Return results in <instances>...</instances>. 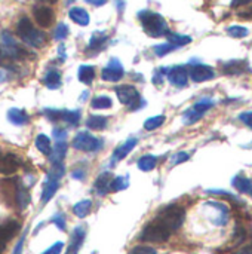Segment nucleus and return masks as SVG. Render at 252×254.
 Returning a JSON list of instances; mask_svg holds the SVG:
<instances>
[{
    "label": "nucleus",
    "instance_id": "nucleus-1",
    "mask_svg": "<svg viewBox=\"0 0 252 254\" xmlns=\"http://www.w3.org/2000/svg\"><path fill=\"white\" fill-rule=\"evenodd\" d=\"M138 18L141 21L144 31L150 37H162L169 33L168 22L160 13H156L153 10H141L138 13Z\"/></svg>",
    "mask_w": 252,
    "mask_h": 254
},
{
    "label": "nucleus",
    "instance_id": "nucleus-2",
    "mask_svg": "<svg viewBox=\"0 0 252 254\" xmlns=\"http://www.w3.org/2000/svg\"><path fill=\"white\" fill-rule=\"evenodd\" d=\"M16 34L22 39L24 43L33 46V48H42L46 40H48V36L42 31V30H37L31 21L28 18H21L16 24Z\"/></svg>",
    "mask_w": 252,
    "mask_h": 254
},
{
    "label": "nucleus",
    "instance_id": "nucleus-3",
    "mask_svg": "<svg viewBox=\"0 0 252 254\" xmlns=\"http://www.w3.org/2000/svg\"><path fill=\"white\" fill-rule=\"evenodd\" d=\"M157 220H160L171 232H175L178 231L183 223H184V219H186V210L177 204H172V205H168L165 207L159 216L156 217Z\"/></svg>",
    "mask_w": 252,
    "mask_h": 254
},
{
    "label": "nucleus",
    "instance_id": "nucleus-4",
    "mask_svg": "<svg viewBox=\"0 0 252 254\" xmlns=\"http://www.w3.org/2000/svg\"><path fill=\"white\" fill-rule=\"evenodd\" d=\"M172 232L157 219L150 222L141 232L140 240L147 243H165L171 238Z\"/></svg>",
    "mask_w": 252,
    "mask_h": 254
},
{
    "label": "nucleus",
    "instance_id": "nucleus-5",
    "mask_svg": "<svg viewBox=\"0 0 252 254\" xmlns=\"http://www.w3.org/2000/svg\"><path fill=\"white\" fill-rule=\"evenodd\" d=\"M116 95L119 101L125 106H129L131 110H138L143 106H146V101L141 98L140 92L132 85H122L116 88Z\"/></svg>",
    "mask_w": 252,
    "mask_h": 254
},
{
    "label": "nucleus",
    "instance_id": "nucleus-6",
    "mask_svg": "<svg viewBox=\"0 0 252 254\" xmlns=\"http://www.w3.org/2000/svg\"><path fill=\"white\" fill-rule=\"evenodd\" d=\"M73 147L82 152H98L102 149V140L94 137L89 132H80L74 137Z\"/></svg>",
    "mask_w": 252,
    "mask_h": 254
},
{
    "label": "nucleus",
    "instance_id": "nucleus-7",
    "mask_svg": "<svg viewBox=\"0 0 252 254\" xmlns=\"http://www.w3.org/2000/svg\"><path fill=\"white\" fill-rule=\"evenodd\" d=\"M125 76V68L117 58H111L108 65L102 68L101 77L105 82H119Z\"/></svg>",
    "mask_w": 252,
    "mask_h": 254
},
{
    "label": "nucleus",
    "instance_id": "nucleus-8",
    "mask_svg": "<svg viewBox=\"0 0 252 254\" xmlns=\"http://www.w3.org/2000/svg\"><path fill=\"white\" fill-rule=\"evenodd\" d=\"M166 76H168V80L174 86H178V88H184L189 80V71L184 65H175V67L168 68Z\"/></svg>",
    "mask_w": 252,
    "mask_h": 254
},
{
    "label": "nucleus",
    "instance_id": "nucleus-9",
    "mask_svg": "<svg viewBox=\"0 0 252 254\" xmlns=\"http://www.w3.org/2000/svg\"><path fill=\"white\" fill-rule=\"evenodd\" d=\"M205 207H209L212 210H215V217L211 219V222L215 226H224L229 222V208L227 205L221 204V202H215V201H209L205 204Z\"/></svg>",
    "mask_w": 252,
    "mask_h": 254
},
{
    "label": "nucleus",
    "instance_id": "nucleus-10",
    "mask_svg": "<svg viewBox=\"0 0 252 254\" xmlns=\"http://www.w3.org/2000/svg\"><path fill=\"white\" fill-rule=\"evenodd\" d=\"M33 15H34V19L36 22L46 28V27H50L53 19H55V15H53V10L49 7V6H36L33 9Z\"/></svg>",
    "mask_w": 252,
    "mask_h": 254
},
{
    "label": "nucleus",
    "instance_id": "nucleus-11",
    "mask_svg": "<svg viewBox=\"0 0 252 254\" xmlns=\"http://www.w3.org/2000/svg\"><path fill=\"white\" fill-rule=\"evenodd\" d=\"M190 77L193 82H206L215 77V71L206 64H195L190 70Z\"/></svg>",
    "mask_w": 252,
    "mask_h": 254
},
{
    "label": "nucleus",
    "instance_id": "nucleus-12",
    "mask_svg": "<svg viewBox=\"0 0 252 254\" xmlns=\"http://www.w3.org/2000/svg\"><path fill=\"white\" fill-rule=\"evenodd\" d=\"M85 238H86V228L85 226H76L73 234H71L70 246H68L65 254H79V250L82 249V244L85 243Z\"/></svg>",
    "mask_w": 252,
    "mask_h": 254
},
{
    "label": "nucleus",
    "instance_id": "nucleus-13",
    "mask_svg": "<svg viewBox=\"0 0 252 254\" xmlns=\"http://www.w3.org/2000/svg\"><path fill=\"white\" fill-rule=\"evenodd\" d=\"M19 168V159L13 153H6L4 156L0 158V174L3 176H10L16 173Z\"/></svg>",
    "mask_w": 252,
    "mask_h": 254
},
{
    "label": "nucleus",
    "instance_id": "nucleus-14",
    "mask_svg": "<svg viewBox=\"0 0 252 254\" xmlns=\"http://www.w3.org/2000/svg\"><path fill=\"white\" fill-rule=\"evenodd\" d=\"M19 229H21L19 222H18V220H13V219L0 223V240H1L3 243L12 240V238L19 232Z\"/></svg>",
    "mask_w": 252,
    "mask_h": 254
},
{
    "label": "nucleus",
    "instance_id": "nucleus-15",
    "mask_svg": "<svg viewBox=\"0 0 252 254\" xmlns=\"http://www.w3.org/2000/svg\"><path fill=\"white\" fill-rule=\"evenodd\" d=\"M137 143H138V140H137L135 137H131V138H128L123 144H120L119 147H116V150L113 152V156H111V162L116 164V162L125 159V158L129 155V152L137 146Z\"/></svg>",
    "mask_w": 252,
    "mask_h": 254
},
{
    "label": "nucleus",
    "instance_id": "nucleus-16",
    "mask_svg": "<svg viewBox=\"0 0 252 254\" xmlns=\"http://www.w3.org/2000/svg\"><path fill=\"white\" fill-rule=\"evenodd\" d=\"M223 71L226 74H242L248 71V61L247 60H232L223 64Z\"/></svg>",
    "mask_w": 252,
    "mask_h": 254
},
{
    "label": "nucleus",
    "instance_id": "nucleus-17",
    "mask_svg": "<svg viewBox=\"0 0 252 254\" xmlns=\"http://www.w3.org/2000/svg\"><path fill=\"white\" fill-rule=\"evenodd\" d=\"M111 180H113V177H111V173H108V171H105V173H101V174L97 177V180H95V185H94L97 195H100V196H104V195H107V192L110 190V183H111Z\"/></svg>",
    "mask_w": 252,
    "mask_h": 254
},
{
    "label": "nucleus",
    "instance_id": "nucleus-18",
    "mask_svg": "<svg viewBox=\"0 0 252 254\" xmlns=\"http://www.w3.org/2000/svg\"><path fill=\"white\" fill-rule=\"evenodd\" d=\"M1 193H3V196H4V199L9 202V204H12V202H15V196H16V189H18V180L15 179H10V180H4L1 185Z\"/></svg>",
    "mask_w": 252,
    "mask_h": 254
},
{
    "label": "nucleus",
    "instance_id": "nucleus-19",
    "mask_svg": "<svg viewBox=\"0 0 252 254\" xmlns=\"http://www.w3.org/2000/svg\"><path fill=\"white\" fill-rule=\"evenodd\" d=\"M68 16L73 22L82 25V27H86L91 21V16L88 13V10H85L83 7H71L68 10Z\"/></svg>",
    "mask_w": 252,
    "mask_h": 254
},
{
    "label": "nucleus",
    "instance_id": "nucleus-20",
    "mask_svg": "<svg viewBox=\"0 0 252 254\" xmlns=\"http://www.w3.org/2000/svg\"><path fill=\"white\" fill-rule=\"evenodd\" d=\"M65 153H67V143L65 141H58L52 147V150L49 153V159H50L52 164H59L65 158Z\"/></svg>",
    "mask_w": 252,
    "mask_h": 254
},
{
    "label": "nucleus",
    "instance_id": "nucleus-21",
    "mask_svg": "<svg viewBox=\"0 0 252 254\" xmlns=\"http://www.w3.org/2000/svg\"><path fill=\"white\" fill-rule=\"evenodd\" d=\"M107 40H108V36H107L105 33H102V31H95V33L92 34L91 40H89L88 49H89V51H101V49L105 46Z\"/></svg>",
    "mask_w": 252,
    "mask_h": 254
},
{
    "label": "nucleus",
    "instance_id": "nucleus-22",
    "mask_svg": "<svg viewBox=\"0 0 252 254\" xmlns=\"http://www.w3.org/2000/svg\"><path fill=\"white\" fill-rule=\"evenodd\" d=\"M7 121H9L10 124H13V125L21 127V125H24V124L28 122V115H27L22 109L13 107V109H10V110L7 112Z\"/></svg>",
    "mask_w": 252,
    "mask_h": 254
},
{
    "label": "nucleus",
    "instance_id": "nucleus-23",
    "mask_svg": "<svg viewBox=\"0 0 252 254\" xmlns=\"http://www.w3.org/2000/svg\"><path fill=\"white\" fill-rule=\"evenodd\" d=\"M43 83L49 88V89H58L61 86V73L55 68L48 70V73L43 77Z\"/></svg>",
    "mask_w": 252,
    "mask_h": 254
},
{
    "label": "nucleus",
    "instance_id": "nucleus-24",
    "mask_svg": "<svg viewBox=\"0 0 252 254\" xmlns=\"http://www.w3.org/2000/svg\"><path fill=\"white\" fill-rule=\"evenodd\" d=\"M232 185H233V188L238 190V192H241V193H250L252 190V182L248 179V177H245V176H236V177H233V180H232Z\"/></svg>",
    "mask_w": 252,
    "mask_h": 254
},
{
    "label": "nucleus",
    "instance_id": "nucleus-25",
    "mask_svg": "<svg viewBox=\"0 0 252 254\" xmlns=\"http://www.w3.org/2000/svg\"><path fill=\"white\" fill-rule=\"evenodd\" d=\"M58 188H59V182L48 180L43 186V190H42V204L49 202L53 198V195L56 193Z\"/></svg>",
    "mask_w": 252,
    "mask_h": 254
},
{
    "label": "nucleus",
    "instance_id": "nucleus-26",
    "mask_svg": "<svg viewBox=\"0 0 252 254\" xmlns=\"http://www.w3.org/2000/svg\"><path fill=\"white\" fill-rule=\"evenodd\" d=\"M77 76H79V80L85 85H91L94 82V77H95V68L92 65H80L79 67V71H77Z\"/></svg>",
    "mask_w": 252,
    "mask_h": 254
},
{
    "label": "nucleus",
    "instance_id": "nucleus-27",
    "mask_svg": "<svg viewBox=\"0 0 252 254\" xmlns=\"http://www.w3.org/2000/svg\"><path fill=\"white\" fill-rule=\"evenodd\" d=\"M156 165H157V158L153 156V155H144V156H141V158L138 159V162H137L138 170H141V171H144V173H149V171L154 170Z\"/></svg>",
    "mask_w": 252,
    "mask_h": 254
},
{
    "label": "nucleus",
    "instance_id": "nucleus-28",
    "mask_svg": "<svg viewBox=\"0 0 252 254\" xmlns=\"http://www.w3.org/2000/svg\"><path fill=\"white\" fill-rule=\"evenodd\" d=\"M34 144H36V147H37L39 152H42L43 155H48V156H49V153H50V150H52V143H50V140H49L48 135L39 134V135L36 137V140H34Z\"/></svg>",
    "mask_w": 252,
    "mask_h": 254
},
{
    "label": "nucleus",
    "instance_id": "nucleus-29",
    "mask_svg": "<svg viewBox=\"0 0 252 254\" xmlns=\"http://www.w3.org/2000/svg\"><path fill=\"white\" fill-rule=\"evenodd\" d=\"M92 210V201L91 199H83L80 202H77L73 207V213L79 217V219H85Z\"/></svg>",
    "mask_w": 252,
    "mask_h": 254
},
{
    "label": "nucleus",
    "instance_id": "nucleus-30",
    "mask_svg": "<svg viewBox=\"0 0 252 254\" xmlns=\"http://www.w3.org/2000/svg\"><path fill=\"white\" fill-rule=\"evenodd\" d=\"M168 37V43L174 45L175 48H181L184 45H189L192 42V37L190 36H186V34H178V33H168L166 34Z\"/></svg>",
    "mask_w": 252,
    "mask_h": 254
},
{
    "label": "nucleus",
    "instance_id": "nucleus-31",
    "mask_svg": "<svg viewBox=\"0 0 252 254\" xmlns=\"http://www.w3.org/2000/svg\"><path fill=\"white\" fill-rule=\"evenodd\" d=\"M15 204L19 207V210H25L30 204V193L25 188L18 186L16 189V196H15Z\"/></svg>",
    "mask_w": 252,
    "mask_h": 254
},
{
    "label": "nucleus",
    "instance_id": "nucleus-32",
    "mask_svg": "<svg viewBox=\"0 0 252 254\" xmlns=\"http://www.w3.org/2000/svg\"><path fill=\"white\" fill-rule=\"evenodd\" d=\"M107 118H104V116H89L88 119H86V127L89 128V129H95V131H100V129H104L105 127H107Z\"/></svg>",
    "mask_w": 252,
    "mask_h": 254
},
{
    "label": "nucleus",
    "instance_id": "nucleus-33",
    "mask_svg": "<svg viewBox=\"0 0 252 254\" xmlns=\"http://www.w3.org/2000/svg\"><path fill=\"white\" fill-rule=\"evenodd\" d=\"M111 106H113V101H111V98L107 97V95H98V97H95V98L91 101V107H92V109H100V110H102V109H110Z\"/></svg>",
    "mask_w": 252,
    "mask_h": 254
},
{
    "label": "nucleus",
    "instance_id": "nucleus-34",
    "mask_svg": "<svg viewBox=\"0 0 252 254\" xmlns=\"http://www.w3.org/2000/svg\"><path fill=\"white\" fill-rule=\"evenodd\" d=\"M65 174V168L62 165V162L59 164H52L49 173H48V180H53V182H59L62 179V176Z\"/></svg>",
    "mask_w": 252,
    "mask_h": 254
},
{
    "label": "nucleus",
    "instance_id": "nucleus-35",
    "mask_svg": "<svg viewBox=\"0 0 252 254\" xmlns=\"http://www.w3.org/2000/svg\"><path fill=\"white\" fill-rule=\"evenodd\" d=\"M163 122H165V116H163V115L151 116V118L146 119V122H144V129H146V131H153V129L162 127Z\"/></svg>",
    "mask_w": 252,
    "mask_h": 254
},
{
    "label": "nucleus",
    "instance_id": "nucleus-36",
    "mask_svg": "<svg viewBox=\"0 0 252 254\" xmlns=\"http://www.w3.org/2000/svg\"><path fill=\"white\" fill-rule=\"evenodd\" d=\"M202 116H203V113L196 112V110L192 107V109H189V110L183 115V122H184L186 125H193V124H196L198 121H201Z\"/></svg>",
    "mask_w": 252,
    "mask_h": 254
},
{
    "label": "nucleus",
    "instance_id": "nucleus-37",
    "mask_svg": "<svg viewBox=\"0 0 252 254\" xmlns=\"http://www.w3.org/2000/svg\"><path fill=\"white\" fill-rule=\"evenodd\" d=\"M248 33H250V30L247 27H242V25H230V27H227V34L230 37H235V39L247 37Z\"/></svg>",
    "mask_w": 252,
    "mask_h": 254
},
{
    "label": "nucleus",
    "instance_id": "nucleus-38",
    "mask_svg": "<svg viewBox=\"0 0 252 254\" xmlns=\"http://www.w3.org/2000/svg\"><path fill=\"white\" fill-rule=\"evenodd\" d=\"M128 186H129L128 176H125V177H116L110 183V190L111 192H119V190H125Z\"/></svg>",
    "mask_w": 252,
    "mask_h": 254
},
{
    "label": "nucleus",
    "instance_id": "nucleus-39",
    "mask_svg": "<svg viewBox=\"0 0 252 254\" xmlns=\"http://www.w3.org/2000/svg\"><path fill=\"white\" fill-rule=\"evenodd\" d=\"M62 121L68 122L70 125L76 127L80 122V112L79 110H64V116Z\"/></svg>",
    "mask_w": 252,
    "mask_h": 254
},
{
    "label": "nucleus",
    "instance_id": "nucleus-40",
    "mask_svg": "<svg viewBox=\"0 0 252 254\" xmlns=\"http://www.w3.org/2000/svg\"><path fill=\"white\" fill-rule=\"evenodd\" d=\"M212 107H214V101L209 100V98H203V100L198 101L196 104H193V109H195L196 112L203 113V115H205L209 109H212Z\"/></svg>",
    "mask_w": 252,
    "mask_h": 254
},
{
    "label": "nucleus",
    "instance_id": "nucleus-41",
    "mask_svg": "<svg viewBox=\"0 0 252 254\" xmlns=\"http://www.w3.org/2000/svg\"><path fill=\"white\" fill-rule=\"evenodd\" d=\"M177 48L174 46V45H171V43H160V45H156L154 46V54L157 55V57H165V55H168L169 52H172V51H175Z\"/></svg>",
    "mask_w": 252,
    "mask_h": 254
},
{
    "label": "nucleus",
    "instance_id": "nucleus-42",
    "mask_svg": "<svg viewBox=\"0 0 252 254\" xmlns=\"http://www.w3.org/2000/svg\"><path fill=\"white\" fill-rule=\"evenodd\" d=\"M67 36H68V27H67V24H64V22L58 24L56 28H55V31H53V39L58 40V42H61V40L67 39Z\"/></svg>",
    "mask_w": 252,
    "mask_h": 254
},
{
    "label": "nucleus",
    "instance_id": "nucleus-43",
    "mask_svg": "<svg viewBox=\"0 0 252 254\" xmlns=\"http://www.w3.org/2000/svg\"><path fill=\"white\" fill-rule=\"evenodd\" d=\"M43 115L49 119V121H62L64 116V110L59 109H45Z\"/></svg>",
    "mask_w": 252,
    "mask_h": 254
},
{
    "label": "nucleus",
    "instance_id": "nucleus-44",
    "mask_svg": "<svg viewBox=\"0 0 252 254\" xmlns=\"http://www.w3.org/2000/svg\"><path fill=\"white\" fill-rule=\"evenodd\" d=\"M50 223H53L59 231H65L67 229V222H65V217H64V214L62 213H56L52 219H50Z\"/></svg>",
    "mask_w": 252,
    "mask_h": 254
},
{
    "label": "nucleus",
    "instance_id": "nucleus-45",
    "mask_svg": "<svg viewBox=\"0 0 252 254\" xmlns=\"http://www.w3.org/2000/svg\"><path fill=\"white\" fill-rule=\"evenodd\" d=\"M129 254H157V252L153 249V247H149V246H137L131 250Z\"/></svg>",
    "mask_w": 252,
    "mask_h": 254
},
{
    "label": "nucleus",
    "instance_id": "nucleus-46",
    "mask_svg": "<svg viewBox=\"0 0 252 254\" xmlns=\"http://www.w3.org/2000/svg\"><path fill=\"white\" fill-rule=\"evenodd\" d=\"M189 158H190L189 153H186V152H178V153H175V155L172 156V164H174V165L183 164V162H186Z\"/></svg>",
    "mask_w": 252,
    "mask_h": 254
},
{
    "label": "nucleus",
    "instance_id": "nucleus-47",
    "mask_svg": "<svg viewBox=\"0 0 252 254\" xmlns=\"http://www.w3.org/2000/svg\"><path fill=\"white\" fill-rule=\"evenodd\" d=\"M206 193H211V195H223V196H227V198H230V199H233V201H238V202H241L233 193H229V192H226V190H218V189H208L206 190Z\"/></svg>",
    "mask_w": 252,
    "mask_h": 254
},
{
    "label": "nucleus",
    "instance_id": "nucleus-48",
    "mask_svg": "<svg viewBox=\"0 0 252 254\" xmlns=\"http://www.w3.org/2000/svg\"><path fill=\"white\" fill-rule=\"evenodd\" d=\"M62 249H64V243L58 241V243H55L53 246H50L46 252H43L42 254H61Z\"/></svg>",
    "mask_w": 252,
    "mask_h": 254
},
{
    "label": "nucleus",
    "instance_id": "nucleus-49",
    "mask_svg": "<svg viewBox=\"0 0 252 254\" xmlns=\"http://www.w3.org/2000/svg\"><path fill=\"white\" fill-rule=\"evenodd\" d=\"M241 122H244L247 127H250L252 129V112H245V113H241L239 116Z\"/></svg>",
    "mask_w": 252,
    "mask_h": 254
},
{
    "label": "nucleus",
    "instance_id": "nucleus-50",
    "mask_svg": "<svg viewBox=\"0 0 252 254\" xmlns=\"http://www.w3.org/2000/svg\"><path fill=\"white\" fill-rule=\"evenodd\" d=\"M25 237H27V234H24L21 238H19V241L16 243V246H15V249H13V253L12 254H22V249H24V243H25Z\"/></svg>",
    "mask_w": 252,
    "mask_h": 254
},
{
    "label": "nucleus",
    "instance_id": "nucleus-51",
    "mask_svg": "<svg viewBox=\"0 0 252 254\" xmlns=\"http://www.w3.org/2000/svg\"><path fill=\"white\" fill-rule=\"evenodd\" d=\"M53 137H55L58 141H64V140H65V137H67V131L55 128V129H53Z\"/></svg>",
    "mask_w": 252,
    "mask_h": 254
},
{
    "label": "nucleus",
    "instance_id": "nucleus-52",
    "mask_svg": "<svg viewBox=\"0 0 252 254\" xmlns=\"http://www.w3.org/2000/svg\"><path fill=\"white\" fill-rule=\"evenodd\" d=\"M71 177L76 179V180H82V179L85 177V170H74V171L71 173Z\"/></svg>",
    "mask_w": 252,
    "mask_h": 254
},
{
    "label": "nucleus",
    "instance_id": "nucleus-53",
    "mask_svg": "<svg viewBox=\"0 0 252 254\" xmlns=\"http://www.w3.org/2000/svg\"><path fill=\"white\" fill-rule=\"evenodd\" d=\"M85 1L92 4V6H102V4L107 3V0H85Z\"/></svg>",
    "mask_w": 252,
    "mask_h": 254
},
{
    "label": "nucleus",
    "instance_id": "nucleus-54",
    "mask_svg": "<svg viewBox=\"0 0 252 254\" xmlns=\"http://www.w3.org/2000/svg\"><path fill=\"white\" fill-rule=\"evenodd\" d=\"M247 3H250V0H232V6H233V7H238V6L247 4Z\"/></svg>",
    "mask_w": 252,
    "mask_h": 254
},
{
    "label": "nucleus",
    "instance_id": "nucleus-55",
    "mask_svg": "<svg viewBox=\"0 0 252 254\" xmlns=\"http://www.w3.org/2000/svg\"><path fill=\"white\" fill-rule=\"evenodd\" d=\"M235 254H252V247H245V249H241L239 252H236Z\"/></svg>",
    "mask_w": 252,
    "mask_h": 254
},
{
    "label": "nucleus",
    "instance_id": "nucleus-56",
    "mask_svg": "<svg viewBox=\"0 0 252 254\" xmlns=\"http://www.w3.org/2000/svg\"><path fill=\"white\" fill-rule=\"evenodd\" d=\"M58 52H59V57L62 58L61 61H64V60H65V46H64V45H61V46H59V49H58Z\"/></svg>",
    "mask_w": 252,
    "mask_h": 254
},
{
    "label": "nucleus",
    "instance_id": "nucleus-57",
    "mask_svg": "<svg viewBox=\"0 0 252 254\" xmlns=\"http://www.w3.org/2000/svg\"><path fill=\"white\" fill-rule=\"evenodd\" d=\"M239 16H241V18H252V9L244 12V13H239Z\"/></svg>",
    "mask_w": 252,
    "mask_h": 254
},
{
    "label": "nucleus",
    "instance_id": "nucleus-58",
    "mask_svg": "<svg viewBox=\"0 0 252 254\" xmlns=\"http://www.w3.org/2000/svg\"><path fill=\"white\" fill-rule=\"evenodd\" d=\"M88 95H89V92H88V91H86V92H83V94H82V97H80V101L86 100V98H88Z\"/></svg>",
    "mask_w": 252,
    "mask_h": 254
},
{
    "label": "nucleus",
    "instance_id": "nucleus-59",
    "mask_svg": "<svg viewBox=\"0 0 252 254\" xmlns=\"http://www.w3.org/2000/svg\"><path fill=\"white\" fill-rule=\"evenodd\" d=\"M3 252H4V243H3V241L0 240V254L3 253Z\"/></svg>",
    "mask_w": 252,
    "mask_h": 254
},
{
    "label": "nucleus",
    "instance_id": "nucleus-60",
    "mask_svg": "<svg viewBox=\"0 0 252 254\" xmlns=\"http://www.w3.org/2000/svg\"><path fill=\"white\" fill-rule=\"evenodd\" d=\"M40 1H46V3H55L56 0H40Z\"/></svg>",
    "mask_w": 252,
    "mask_h": 254
},
{
    "label": "nucleus",
    "instance_id": "nucleus-61",
    "mask_svg": "<svg viewBox=\"0 0 252 254\" xmlns=\"http://www.w3.org/2000/svg\"><path fill=\"white\" fill-rule=\"evenodd\" d=\"M71 1H74V0H67V4H71Z\"/></svg>",
    "mask_w": 252,
    "mask_h": 254
},
{
    "label": "nucleus",
    "instance_id": "nucleus-62",
    "mask_svg": "<svg viewBox=\"0 0 252 254\" xmlns=\"http://www.w3.org/2000/svg\"><path fill=\"white\" fill-rule=\"evenodd\" d=\"M251 195H252V190H251Z\"/></svg>",
    "mask_w": 252,
    "mask_h": 254
},
{
    "label": "nucleus",
    "instance_id": "nucleus-63",
    "mask_svg": "<svg viewBox=\"0 0 252 254\" xmlns=\"http://www.w3.org/2000/svg\"><path fill=\"white\" fill-rule=\"evenodd\" d=\"M94 254H95V253H94Z\"/></svg>",
    "mask_w": 252,
    "mask_h": 254
}]
</instances>
